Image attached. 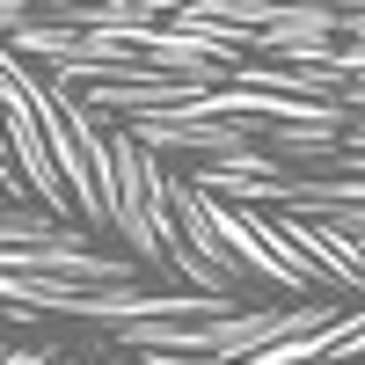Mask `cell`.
<instances>
[{
    "label": "cell",
    "instance_id": "obj_1",
    "mask_svg": "<svg viewBox=\"0 0 365 365\" xmlns=\"http://www.w3.org/2000/svg\"><path fill=\"white\" fill-rule=\"evenodd\" d=\"M0 365H51V351H37V344H0Z\"/></svg>",
    "mask_w": 365,
    "mask_h": 365
}]
</instances>
